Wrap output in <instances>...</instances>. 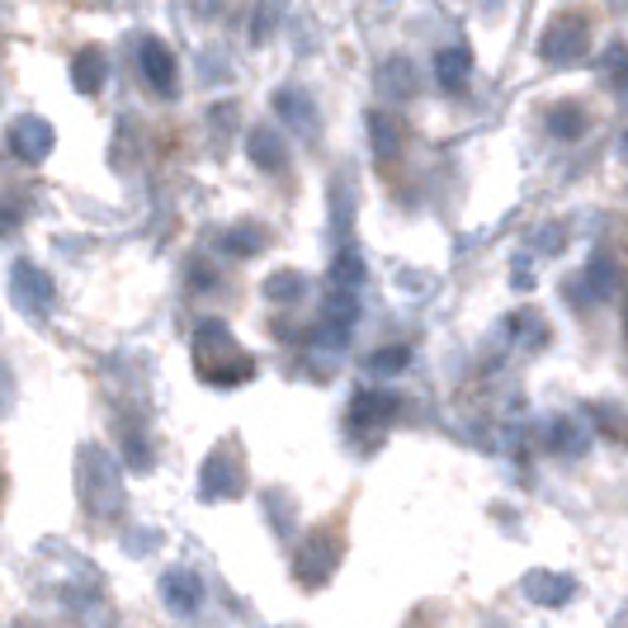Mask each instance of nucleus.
<instances>
[{"instance_id": "nucleus-1", "label": "nucleus", "mask_w": 628, "mask_h": 628, "mask_svg": "<svg viewBox=\"0 0 628 628\" xmlns=\"http://www.w3.org/2000/svg\"><path fill=\"white\" fill-rule=\"evenodd\" d=\"M142 76L156 95H176V52L161 38H142Z\"/></svg>"}, {"instance_id": "nucleus-2", "label": "nucleus", "mask_w": 628, "mask_h": 628, "mask_svg": "<svg viewBox=\"0 0 628 628\" xmlns=\"http://www.w3.org/2000/svg\"><path fill=\"white\" fill-rule=\"evenodd\" d=\"M581 48H587V24L577 14H567V20H558L544 34V57H553V62H572Z\"/></svg>"}, {"instance_id": "nucleus-3", "label": "nucleus", "mask_w": 628, "mask_h": 628, "mask_svg": "<svg viewBox=\"0 0 628 628\" xmlns=\"http://www.w3.org/2000/svg\"><path fill=\"white\" fill-rule=\"evenodd\" d=\"M48 142H52V128L43 123V119H14V128H10V147L20 152V156H43L48 152Z\"/></svg>"}, {"instance_id": "nucleus-4", "label": "nucleus", "mask_w": 628, "mask_h": 628, "mask_svg": "<svg viewBox=\"0 0 628 628\" xmlns=\"http://www.w3.org/2000/svg\"><path fill=\"white\" fill-rule=\"evenodd\" d=\"M71 81H76V90L95 95L99 85H105V52H99V48H85L76 62H71Z\"/></svg>"}, {"instance_id": "nucleus-5", "label": "nucleus", "mask_w": 628, "mask_h": 628, "mask_svg": "<svg viewBox=\"0 0 628 628\" xmlns=\"http://www.w3.org/2000/svg\"><path fill=\"white\" fill-rule=\"evenodd\" d=\"M468 67H473V57H468L463 48H445L435 57V76H439V85H449V90H459V85L468 81Z\"/></svg>"}, {"instance_id": "nucleus-6", "label": "nucleus", "mask_w": 628, "mask_h": 628, "mask_svg": "<svg viewBox=\"0 0 628 628\" xmlns=\"http://www.w3.org/2000/svg\"><path fill=\"white\" fill-rule=\"evenodd\" d=\"M166 591H170V601H176V609H194L198 605V595H190V577H184V572H170Z\"/></svg>"}]
</instances>
